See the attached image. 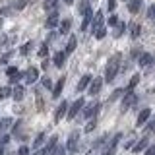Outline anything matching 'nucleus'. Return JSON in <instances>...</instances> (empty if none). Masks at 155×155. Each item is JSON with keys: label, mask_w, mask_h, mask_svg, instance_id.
Masks as SVG:
<instances>
[{"label": "nucleus", "mask_w": 155, "mask_h": 155, "mask_svg": "<svg viewBox=\"0 0 155 155\" xmlns=\"http://www.w3.org/2000/svg\"><path fill=\"white\" fill-rule=\"evenodd\" d=\"M118 68H120V54H114L107 62V68H105V81H113L116 74H118Z\"/></svg>", "instance_id": "nucleus-1"}, {"label": "nucleus", "mask_w": 155, "mask_h": 155, "mask_svg": "<svg viewBox=\"0 0 155 155\" xmlns=\"http://www.w3.org/2000/svg\"><path fill=\"white\" fill-rule=\"evenodd\" d=\"M136 101H138V95H136L134 91H128V93L124 95V99H122L120 110H122V113H126V110H128L130 107H134V105H136Z\"/></svg>", "instance_id": "nucleus-2"}, {"label": "nucleus", "mask_w": 155, "mask_h": 155, "mask_svg": "<svg viewBox=\"0 0 155 155\" xmlns=\"http://www.w3.org/2000/svg\"><path fill=\"white\" fill-rule=\"evenodd\" d=\"M84 105H85V101H84V99H76L74 103H72V107L68 109V118H70V120H72V118H76V116L80 114V110L84 109Z\"/></svg>", "instance_id": "nucleus-3"}, {"label": "nucleus", "mask_w": 155, "mask_h": 155, "mask_svg": "<svg viewBox=\"0 0 155 155\" xmlns=\"http://www.w3.org/2000/svg\"><path fill=\"white\" fill-rule=\"evenodd\" d=\"M78 143H80V134H78V132H72L70 138H68L66 149H68L70 153H76V151H78Z\"/></svg>", "instance_id": "nucleus-4"}, {"label": "nucleus", "mask_w": 155, "mask_h": 155, "mask_svg": "<svg viewBox=\"0 0 155 155\" xmlns=\"http://www.w3.org/2000/svg\"><path fill=\"white\" fill-rule=\"evenodd\" d=\"M99 109H101V105H99V103H91V105H87L85 109H84V118L93 120V118H95V114L99 113Z\"/></svg>", "instance_id": "nucleus-5"}, {"label": "nucleus", "mask_w": 155, "mask_h": 155, "mask_svg": "<svg viewBox=\"0 0 155 155\" xmlns=\"http://www.w3.org/2000/svg\"><path fill=\"white\" fill-rule=\"evenodd\" d=\"M37 78H39V70H37V68H33V66H31V68H27L25 74H23V80H25V84H29V85L35 84Z\"/></svg>", "instance_id": "nucleus-6"}, {"label": "nucleus", "mask_w": 155, "mask_h": 155, "mask_svg": "<svg viewBox=\"0 0 155 155\" xmlns=\"http://www.w3.org/2000/svg\"><path fill=\"white\" fill-rule=\"evenodd\" d=\"M101 87H103V78H95V80H91V84H89V95H97L101 91Z\"/></svg>", "instance_id": "nucleus-7"}, {"label": "nucleus", "mask_w": 155, "mask_h": 155, "mask_svg": "<svg viewBox=\"0 0 155 155\" xmlns=\"http://www.w3.org/2000/svg\"><path fill=\"white\" fill-rule=\"evenodd\" d=\"M56 25H58V10L48 14V18H47V21H45V27L47 29H54Z\"/></svg>", "instance_id": "nucleus-8"}, {"label": "nucleus", "mask_w": 155, "mask_h": 155, "mask_svg": "<svg viewBox=\"0 0 155 155\" xmlns=\"http://www.w3.org/2000/svg\"><path fill=\"white\" fill-rule=\"evenodd\" d=\"M64 114H68V103H66V101H62V103L58 105L56 113H54V120H56V122H58V120H62V118H64Z\"/></svg>", "instance_id": "nucleus-9"}, {"label": "nucleus", "mask_w": 155, "mask_h": 155, "mask_svg": "<svg viewBox=\"0 0 155 155\" xmlns=\"http://www.w3.org/2000/svg\"><path fill=\"white\" fill-rule=\"evenodd\" d=\"M101 25H105V19H103V12H97L93 16V21H91V29H93V33L99 29Z\"/></svg>", "instance_id": "nucleus-10"}, {"label": "nucleus", "mask_w": 155, "mask_h": 155, "mask_svg": "<svg viewBox=\"0 0 155 155\" xmlns=\"http://www.w3.org/2000/svg\"><path fill=\"white\" fill-rule=\"evenodd\" d=\"M149 116H151V110H149V109H143L142 113L138 114V120H136V124H138V126H143V124L149 120Z\"/></svg>", "instance_id": "nucleus-11"}, {"label": "nucleus", "mask_w": 155, "mask_h": 155, "mask_svg": "<svg viewBox=\"0 0 155 155\" xmlns=\"http://www.w3.org/2000/svg\"><path fill=\"white\" fill-rule=\"evenodd\" d=\"M91 21H93V12H91V8L87 10L84 14V21H81V31H87V25H91Z\"/></svg>", "instance_id": "nucleus-12"}, {"label": "nucleus", "mask_w": 155, "mask_h": 155, "mask_svg": "<svg viewBox=\"0 0 155 155\" xmlns=\"http://www.w3.org/2000/svg\"><path fill=\"white\" fill-rule=\"evenodd\" d=\"M89 84H91V76H89V74L81 76V80L78 81V91H84V89H87V87H89Z\"/></svg>", "instance_id": "nucleus-13"}, {"label": "nucleus", "mask_w": 155, "mask_h": 155, "mask_svg": "<svg viewBox=\"0 0 155 155\" xmlns=\"http://www.w3.org/2000/svg\"><path fill=\"white\" fill-rule=\"evenodd\" d=\"M149 147V140L147 138H142L138 143L134 145V153H140V151H143V149H147Z\"/></svg>", "instance_id": "nucleus-14"}, {"label": "nucleus", "mask_w": 155, "mask_h": 155, "mask_svg": "<svg viewBox=\"0 0 155 155\" xmlns=\"http://www.w3.org/2000/svg\"><path fill=\"white\" fill-rule=\"evenodd\" d=\"M64 84H66V78H60V80L56 81V85L52 87V95H54V97H60V93H62V87H64Z\"/></svg>", "instance_id": "nucleus-15"}, {"label": "nucleus", "mask_w": 155, "mask_h": 155, "mask_svg": "<svg viewBox=\"0 0 155 155\" xmlns=\"http://www.w3.org/2000/svg\"><path fill=\"white\" fill-rule=\"evenodd\" d=\"M140 8H142V0H128V10L132 14H138Z\"/></svg>", "instance_id": "nucleus-16"}, {"label": "nucleus", "mask_w": 155, "mask_h": 155, "mask_svg": "<svg viewBox=\"0 0 155 155\" xmlns=\"http://www.w3.org/2000/svg\"><path fill=\"white\" fill-rule=\"evenodd\" d=\"M76 47H78V39L74 37V35H72L70 39H68V45H66V54H70V52H74L76 51Z\"/></svg>", "instance_id": "nucleus-17"}, {"label": "nucleus", "mask_w": 155, "mask_h": 155, "mask_svg": "<svg viewBox=\"0 0 155 155\" xmlns=\"http://www.w3.org/2000/svg\"><path fill=\"white\" fill-rule=\"evenodd\" d=\"M149 64H153V56L147 54V52H143V54L140 56V66L145 68V66H149Z\"/></svg>", "instance_id": "nucleus-18"}, {"label": "nucleus", "mask_w": 155, "mask_h": 155, "mask_svg": "<svg viewBox=\"0 0 155 155\" xmlns=\"http://www.w3.org/2000/svg\"><path fill=\"white\" fill-rule=\"evenodd\" d=\"M64 60H66V52L64 51H58L56 54H54V66H64Z\"/></svg>", "instance_id": "nucleus-19"}, {"label": "nucleus", "mask_w": 155, "mask_h": 155, "mask_svg": "<svg viewBox=\"0 0 155 155\" xmlns=\"http://www.w3.org/2000/svg\"><path fill=\"white\" fill-rule=\"evenodd\" d=\"M56 6H58V0H45V4H43V8H45L48 14L56 12Z\"/></svg>", "instance_id": "nucleus-20"}, {"label": "nucleus", "mask_w": 155, "mask_h": 155, "mask_svg": "<svg viewBox=\"0 0 155 155\" xmlns=\"http://www.w3.org/2000/svg\"><path fill=\"white\" fill-rule=\"evenodd\" d=\"M70 27H72V19H62L60 21V33L62 35H68V33H70Z\"/></svg>", "instance_id": "nucleus-21"}, {"label": "nucleus", "mask_w": 155, "mask_h": 155, "mask_svg": "<svg viewBox=\"0 0 155 155\" xmlns=\"http://www.w3.org/2000/svg\"><path fill=\"white\" fill-rule=\"evenodd\" d=\"M23 93H25V91H23L21 85H16V87L12 89V97H14L16 101H21V99H23Z\"/></svg>", "instance_id": "nucleus-22"}, {"label": "nucleus", "mask_w": 155, "mask_h": 155, "mask_svg": "<svg viewBox=\"0 0 155 155\" xmlns=\"http://www.w3.org/2000/svg\"><path fill=\"white\" fill-rule=\"evenodd\" d=\"M12 124H14L12 118H2L0 120V130H2V132H8V130L12 128Z\"/></svg>", "instance_id": "nucleus-23"}, {"label": "nucleus", "mask_w": 155, "mask_h": 155, "mask_svg": "<svg viewBox=\"0 0 155 155\" xmlns=\"http://www.w3.org/2000/svg\"><path fill=\"white\" fill-rule=\"evenodd\" d=\"M122 33H124V23H122V21H118V23L114 25V31H113V35H114V37H120Z\"/></svg>", "instance_id": "nucleus-24"}, {"label": "nucleus", "mask_w": 155, "mask_h": 155, "mask_svg": "<svg viewBox=\"0 0 155 155\" xmlns=\"http://www.w3.org/2000/svg\"><path fill=\"white\" fill-rule=\"evenodd\" d=\"M130 33H132L134 39L140 37V25H138V23H130Z\"/></svg>", "instance_id": "nucleus-25"}, {"label": "nucleus", "mask_w": 155, "mask_h": 155, "mask_svg": "<svg viewBox=\"0 0 155 155\" xmlns=\"http://www.w3.org/2000/svg\"><path fill=\"white\" fill-rule=\"evenodd\" d=\"M12 95V89H10L8 85H4V87H0V99H6V97Z\"/></svg>", "instance_id": "nucleus-26"}, {"label": "nucleus", "mask_w": 155, "mask_h": 155, "mask_svg": "<svg viewBox=\"0 0 155 155\" xmlns=\"http://www.w3.org/2000/svg\"><path fill=\"white\" fill-rule=\"evenodd\" d=\"M138 81H140V76L138 74L132 76V80H130V84H128V91H134V87L138 85Z\"/></svg>", "instance_id": "nucleus-27"}, {"label": "nucleus", "mask_w": 155, "mask_h": 155, "mask_svg": "<svg viewBox=\"0 0 155 155\" xmlns=\"http://www.w3.org/2000/svg\"><path fill=\"white\" fill-rule=\"evenodd\" d=\"M8 78H10V84H18V81L23 78V74H21V72H16V74H12V76H8Z\"/></svg>", "instance_id": "nucleus-28"}, {"label": "nucleus", "mask_w": 155, "mask_h": 155, "mask_svg": "<svg viewBox=\"0 0 155 155\" xmlns=\"http://www.w3.org/2000/svg\"><path fill=\"white\" fill-rule=\"evenodd\" d=\"M93 35H95L97 39H103V37L107 35V29H105V25H101V27H99V29H97V31L93 33Z\"/></svg>", "instance_id": "nucleus-29"}, {"label": "nucleus", "mask_w": 155, "mask_h": 155, "mask_svg": "<svg viewBox=\"0 0 155 155\" xmlns=\"http://www.w3.org/2000/svg\"><path fill=\"white\" fill-rule=\"evenodd\" d=\"M43 142H45V134H39V136H37V140H35V143H33V145H35V149L41 147V143H43Z\"/></svg>", "instance_id": "nucleus-30"}, {"label": "nucleus", "mask_w": 155, "mask_h": 155, "mask_svg": "<svg viewBox=\"0 0 155 155\" xmlns=\"http://www.w3.org/2000/svg\"><path fill=\"white\" fill-rule=\"evenodd\" d=\"M95 126H97L95 118H93V120H89V122H87V126H85V132H93V130H95Z\"/></svg>", "instance_id": "nucleus-31"}, {"label": "nucleus", "mask_w": 155, "mask_h": 155, "mask_svg": "<svg viewBox=\"0 0 155 155\" xmlns=\"http://www.w3.org/2000/svg\"><path fill=\"white\" fill-rule=\"evenodd\" d=\"M47 52H48V47L47 45H41V47H39V56H41V58H45Z\"/></svg>", "instance_id": "nucleus-32"}, {"label": "nucleus", "mask_w": 155, "mask_h": 155, "mask_svg": "<svg viewBox=\"0 0 155 155\" xmlns=\"http://www.w3.org/2000/svg\"><path fill=\"white\" fill-rule=\"evenodd\" d=\"M18 155H29V147L27 145H21V147L18 149Z\"/></svg>", "instance_id": "nucleus-33"}, {"label": "nucleus", "mask_w": 155, "mask_h": 155, "mask_svg": "<svg viewBox=\"0 0 155 155\" xmlns=\"http://www.w3.org/2000/svg\"><path fill=\"white\" fill-rule=\"evenodd\" d=\"M8 142H10V136H2V138H0V149H4V145Z\"/></svg>", "instance_id": "nucleus-34"}, {"label": "nucleus", "mask_w": 155, "mask_h": 155, "mask_svg": "<svg viewBox=\"0 0 155 155\" xmlns=\"http://www.w3.org/2000/svg\"><path fill=\"white\" fill-rule=\"evenodd\" d=\"M147 18L155 19V4H151V6H149V10H147Z\"/></svg>", "instance_id": "nucleus-35"}, {"label": "nucleus", "mask_w": 155, "mask_h": 155, "mask_svg": "<svg viewBox=\"0 0 155 155\" xmlns=\"http://www.w3.org/2000/svg\"><path fill=\"white\" fill-rule=\"evenodd\" d=\"M29 48H31V43H27V45H23L21 48H19V52H21V54H27V52H29Z\"/></svg>", "instance_id": "nucleus-36"}, {"label": "nucleus", "mask_w": 155, "mask_h": 155, "mask_svg": "<svg viewBox=\"0 0 155 155\" xmlns=\"http://www.w3.org/2000/svg\"><path fill=\"white\" fill-rule=\"evenodd\" d=\"M43 85H45L47 89H51V87H52V81L48 80V78H43Z\"/></svg>", "instance_id": "nucleus-37"}, {"label": "nucleus", "mask_w": 155, "mask_h": 155, "mask_svg": "<svg viewBox=\"0 0 155 155\" xmlns=\"http://www.w3.org/2000/svg\"><path fill=\"white\" fill-rule=\"evenodd\" d=\"M120 95H122V89H116V91H114V93H113V95H110V101H114V99H118V97H120Z\"/></svg>", "instance_id": "nucleus-38"}, {"label": "nucleus", "mask_w": 155, "mask_h": 155, "mask_svg": "<svg viewBox=\"0 0 155 155\" xmlns=\"http://www.w3.org/2000/svg\"><path fill=\"white\" fill-rule=\"evenodd\" d=\"M116 23H118V18H116V16H110V18H109V25H113V27H114Z\"/></svg>", "instance_id": "nucleus-39"}, {"label": "nucleus", "mask_w": 155, "mask_h": 155, "mask_svg": "<svg viewBox=\"0 0 155 155\" xmlns=\"http://www.w3.org/2000/svg\"><path fill=\"white\" fill-rule=\"evenodd\" d=\"M145 155H155V143H153V145H149V147L145 149Z\"/></svg>", "instance_id": "nucleus-40"}, {"label": "nucleus", "mask_w": 155, "mask_h": 155, "mask_svg": "<svg viewBox=\"0 0 155 155\" xmlns=\"http://www.w3.org/2000/svg\"><path fill=\"white\" fill-rule=\"evenodd\" d=\"M18 72V68H14V66H10L8 70H6V76H12V74H16Z\"/></svg>", "instance_id": "nucleus-41"}, {"label": "nucleus", "mask_w": 155, "mask_h": 155, "mask_svg": "<svg viewBox=\"0 0 155 155\" xmlns=\"http://www.w3.org/2000/svg\"><path fill=\"white\" fill-rule=\"evenodd\" d=\"M114 8H116V0H109V10L114 12Z\"/></svg>", "instance_id": "nucleus-42"}, {"label": "nucleus", "mask_w": 155, "mask_h": 155, "mask_svg": "<svg viewBox=\"0 0 155 155\" xmlns=\"http://www.w3.org/2000/svg\"><path fill=\"white\" fill-rule=\"evenodd\" d=\"M52 155H64V149H62V147H58V145H56V149L52 151Z\"/></svg>", "instance_id": "nucleus-43"}, {"label": "nucleus", "mask_w": 155, "mask_h": 155, "mask_svg": "<svg viewBox=\"0 0 155 155\" xmlns=\"http://www.w3.org/2000/svg\"><path fill=\"white\" fill-rule=\"evenodd\" d=\"M149 132H155V120H153V122H149V126H147V134Z\"/></svg>", "instance_id": "nucleus-44"}, {"label": "nucleus", "mask_w": 155, "mask_h": 155, "mask_svg": "<svg viewBox=\"0 0 155 155\" xmlns=\"http://www.w3.org/2000/svg\"><path fill=\"white\" fill-rule=\"evenodd\" d=\"M33 155H47V153H45V149H37V151L33 153Z\"/></svg>", "instance_id": "nucleus-45"}, {"label": "nucleus", "mask_w": 155, "mask_h": 155, "mask_svg": "<svg viewBox=\"0 0 155 155\" xmlns=\"http://www.w3.org/2000/svg\"><path fill=\"white\" fill-rule=\"evenodd\" d=\"M64 2H66V4H72V2H74V0H64Z\"/></svg>", "instance_id": "nucleus-46"}, {"label": "nucleus", "mask_w": 155, "mask_h": 155, "mask_svg": "<svg viewBox=\"0 0 155 155\" xmlns=\"http://www.w3.org/2000/svg\"><path fill=\"white\" fill-rule=\"evenodd\" d=\"M2 151H4V149H0V155H2Z\"/></svg>", "instance_id": "nucleus-47"}, {"label": "nucleus", "mask_w": 155, "mask_h": 155, "mask_svg": "<svg viewBox=\"0 0 155 155\" xmlns=\"http://www.w3.org/2000/svg\"><path fill=\"white\" fill-rule=\"evenodd\" d=\"M0 25H2V19H0Z\"/></svg>", "instance_id": "nucleus-48"}]
</instances>
